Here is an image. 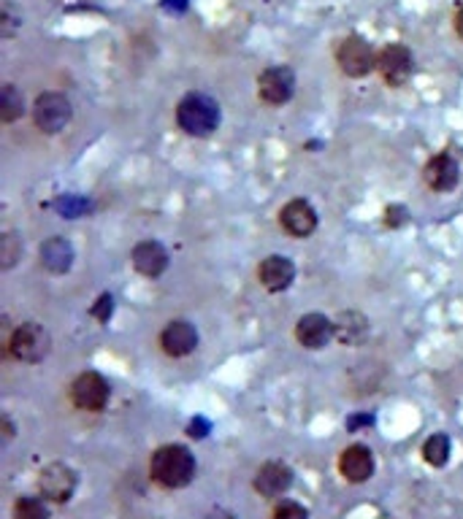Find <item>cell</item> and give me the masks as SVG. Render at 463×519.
I'll list each match as a JSON object with an SVG mask.
<instances>
[{"instance_id":"1","label":"cell","mask_w":463,"mask_h":519,"mask_svg":"<svg viewBox=\"0 0 463 519\" xmlns=\"http://www.w3.org/2000/svg\"><path fill=\"white\" fill-rule=\"evenodd\" d=\"M149 473L166 489L188 487L196 476V457L190 454V449H185L179 444L161 446L149 460Z\"/></svg>"},{"instance_id":"2","label":"cell","mask_w":463,"mask_h":519,"mask_svg":"<svg viewBox=\"0 0 463 519\" xmlns=\"http://www.w3.org/2000/svg\"><path fill=\"white\" fill-rule=\"evenodd\" d=\"M177 122L188 135H212L220 125V106L209 95L190 92L177 106Z\"/></svg>"},{"instance_id":"3","label":"cell","mask_w":463,"mask_h":519,"mask_svg":"<svg viewBox=\"0 0 463 519\" xmlns=\"http://www.w3.org/2000/svg\"><path fill=\"white\" fill-rule=\"evenodd\" d=\"M377 52L374 47L361 39V36H347L339 47H336V63L342 68L345 76H353V79H363L369 76L374 68H377Z\"/></svg>"},{"instance_id":"4","label":"cell","mask_w":463,"mask_h":519,"mask_svg":"<svg viewBox=\"0 0 463 519\" xmlns=\"http://www.w3.org/2000/svg\"><path fill=\"white\" fill-rule=\"evenodd\" d=\"M49 346H52L49 333L36 322L20 324L9 338V352L22 363H41L49 355Z\"/></svg>"},{"instance_id":"5","label":"cell","mask_w":463,"mask_h":519,"mask_svg":"<svg viewBox=\"0 0 463 519\" xmlns=\"http://www.w3.org/2000/svg\"><path fill=\"white\" fill-rule=\"evenodd\" d=\"M74 117V108H71V100L63 95V92H44L39 95L36 106H33V119L39 125V130L55 135L60 133Z\"/></svg>"},{"instance_id":"6","label":"cell","mask_w":463,"mask_h":519,"mask_svg":"<svg viewBox=\"0 0 463 519\" xmlns=\"http://www.w3.org/2000/svg\"><path fill=\"white\" fill-rule=\"evenodd\" d=\"M71 401L82 411H103L109 403V382L95 371H84L71 385Z\"/></svg>"},{"instance_id":"7","label":"cell","mask_w":463,"mask_h":519,"mask_svg":"<svg viewBox=\"0 0 463 519\" xmlns=\"http://www.w3.org/2000/svg\"><path fill=\"white\" fill-rule=\"evenodd\" d=\"M377 71L382 74L385 84L390 87H404L409 79H412V71H415V60H412V52L404 47V44H388L380 57H377Z\"/></svg>"},{"instance_id":"8","label":"cell","mask_w":463,"mask_h":519,"mask_svg":"<svg viewBox=\"0 0 463 519\" xmlns=\"http://www.w3.org/2000/svg\"><path fill=\"white\" fill-rule=\"evenodd\" d=\"M293 90H295V76L287 65H271L258 79V95L268 106L287 103L293 98Z\"/></svg>"},{"instance_id":"9","label":"cell","mask_w":463,"mask_h":519,"mask_svg":"<svg viewBox=\"0 0 463 519\" xmlns=\"http://www.w3.org/2000/svg\"><path fill=\"white\" fill-rule=\"evenodd\" d=\"M39 489L47 500H55V503H66L71 500L74 489H76V473L63 465V463H52L41 471L39 476Z\"/></svg>"},{"instance_id":"10","label":"cell","mask_w":463,"mask_h":519,"mask_svg":"<svg viewBox=\"0 0 463 519\" xmlns=\"http://www.w3.org/2000/svg\"><path fill=\"white\" fill-rule=\"evenodd\" d=\"M279 225L284 228L287 236H293V238H306V236H312L315 228H318V214H315L312 203L295 198V201H290V203L279 212Z\"/></svg>"},{"instance_id":"11","label":"cell","mask_w":463,"mask_h":519,"mask_svg":"<svg viewBox=\"0 0 463 519\" xmlns=\"http://www.w3.org/2000/svg\"><path fill=\"white\" fill-rule=\"evenodd\" d=\"M336 335V327L323 314H306L295 324V338L306 350H323V346Z\"/></svg>"},{"instance_id":"12","label":"cell","mask_w":463,"mask_h":519,"mask_svg":"<svg viewBox=\"0 0 463 519\" xmlns=\"http://www.w3.org/2000/svg\"><path fill=\"white\" fill-rule=\"evenodd\" d=\"M161 346H163V352L169 358H185V355H190L198 346V333L185 319L169 322L166 330L161 333Z\"/></svg>"},{"instance_id":"13","label":"cell","mask_w":463,"mask_h":519,"mask_svg":"<svg viewBox=\"0 0 463 519\" xmlns=\"http://www.w3.org/2000/svg\"><path fill=\"white\" fill-rule=\"evenodd\" d=\"M339 471L347 481L353 484H361V481H369L371 473H374V454L369 446L363 444H353L342 452L339 457Z\"/></svg>"},{"instance_id":"14","label":"cell","mask_w":463,"mask_h":519,"mask_svg":"<svg viewBox=\"0 0 463 519\" xmlns=\"http://www.w3.org/2000/svg\"><path fill=\"white\" fill-rule=\"evenodd\" d=\"M423 177H425V185L436 193H450L458 179H460V168L455 162V157L450 154H436L433 160H428L425 170H423Z\"/></svg>"},{"instance_id":"15","label":"cell","mask_w":463,"mask_h":519,"mask_svg":"<svg viewBox=\"0 0 463 519\" xmlns=\"http://www.w3.org/2000/svg\"><path fill=\"white\" fill-rule=\"evenodd\" d=\"M293 276H295V265H293L287 257H282V255L266 257V260L260 263V268H258V279H260V284H263L268 292H282V290H287L290 281H293Z\"/></svg>"},{"instance_id":"16","label":"cell","mask_w":463,"mask_h":519,"mask_svg":"<svg viewBox=\"0 0 463 519\" xmlns=\"http://www.w3.org/2000/svg\"><path fill=\"white\" fill-rule=\"evenodd\" d=\"M290 484H293V471L284 463H266L255 473V489L263 497H276V495L287 492Z\"/></svg>"},{"instance_id":"17","label":"cell","mask_w":463,"mask_h":519,"mask_svg":"<svg viewBox=\"0 0 463 519\" xmlns=\"http://www.w3.org/2000/svg\"><path fill=\"white\" fill-rule=\"evenodd\" d=\"M133 265H135L138 273L154 279L169 268V252L158 241H141L133 249Z\"/></svg>"},{"instance_id":"18","label":"cell","mask_w":463,"mask_h":519,"mask_svg":"<svg viewBox=\"0 0 463 519\" xmlns=\"http://www.w3.org/2000/svg\"><path fill=\"white\" fill-rule=\"evenodd\" d=\"M41 263L44 268H49L52 273H66L74 263V249L66 238H49L41 247Z\"/></svg>"},{"instance_id":"19","label":"cell","mask_w":463,"mask_h":519,"mask_svg":"<svg viewBox=\"0 0 463 519\" xmlns=\"http://www.w3.org/2000/svg\"><path fill=\"white\" fill-rule=\"evenodd\" d=\"M334 327H336V338H339L342 343H350V346L361 343V341L369 335V319H366L363 314H358V311H345V314H339V319L334 322Z\"/></svg>"},{"instance_id":"20","label":"cell","mask_w":463,"mask_h":519,"mask_svg":"<svg viewBox=\"0 0 463 519\" xmlns=\"http://www.w3.org/2000/svg\"><path fill=\"white\" fill-rule=\"evenodd\" d=\"M22 111H25L22 95L17 92L14 84H6V87H4V95H0V119H4V122H14V119L22 117Z\"/></svg>"},{"instance_id":"21","label":"cell","mask_w":463,"mask_h":519,"mask_svg":"<svg viewBox=\"0 0 463 519\" xmlns=\"http://www.w3.org/2000/svg\"><path fill=\"white\" fill-rule=\"evenodd\" d=\"M423 457H425V463L433 465V468L444 465L447 457H450V438H447L444 433H433V436L425 441V446H423Z\"/></svg>"},{"instance_id":"22","label":"cell","mask_w":463,"mask_h":519,"mask_svg":"<svg viewBox=\"0 0 463 519\" xmlns=\"http://www.w3.org/2000/svg\"><path fill=\"white\" fill-rule=\"evenodd\" d=\"M14 519H49V511H47V503L41 497H20L14 503Z\"/></svg>"},{"instance_id":"23","label":"cell","mask_w":463,"mask_h":519,"mask_svg":"<svg viewBox=\"0 0 463 519\" xmlns=\"http://www.w3.org/2000/svg\"><path fill=\"white\" fill-rule=\"evenodd\" d=\"M20 249H22V247H20V241H17L14 233H6L4 238H0V260H4V268H12V265H14Z\"/></svg>"},{"instance_id":"24","label":"cell","mask_w":463,"mask_h":519,"mask_svg":"<svg viewBox=\"0 0 463 519\" xmlns=\"http://www.w3.org/2000/svg\"><path fill=\"white\" fill-rule=\"evenodd\" d=\"M271 519H306V511L303 506L293 503V500H284L274 508V516Z\"/></svg>"},{"instance_id":"25","label":"cell","mask_w":463,"mask_h":519,"mask_svg":"<svg viewBox=\"0 0 463 519\" xmlns=\"http://www.w3.org/2000/svg\"><path fill=\"white\" fill-rule=\"evenodd\" d=\"M109 314H111V295H103V298L98 300V306L92 308V316H98L100 322H106Z\"/></svg>"},{"instance_id":"26","label":"cell","mask_w":463,"mask_h":519,"mask_svg":"<svg viewBox=\"0 0 463 519\" xmlns=\"http://www.w3.org/2000/svg\"><path fill=\"white\" fill-rule=\"evenodd\" d=\"M455 33L463 39V6L458 9V14H455Z\"/></svg>"},{"instance_id":"27","label":"cell","mask_w":463,"mask_h":519,"mask_svg":"<svg viewBox=\"0 0 463 519\" xmlns=\"http://www.w3.org/2000/svg\"><path fill=\"white\" fill-rule=\"evenodd\" d=\"M209 519H233V516H231L228 511H212V514H209Z\"/></svg>"}]
</instances>
